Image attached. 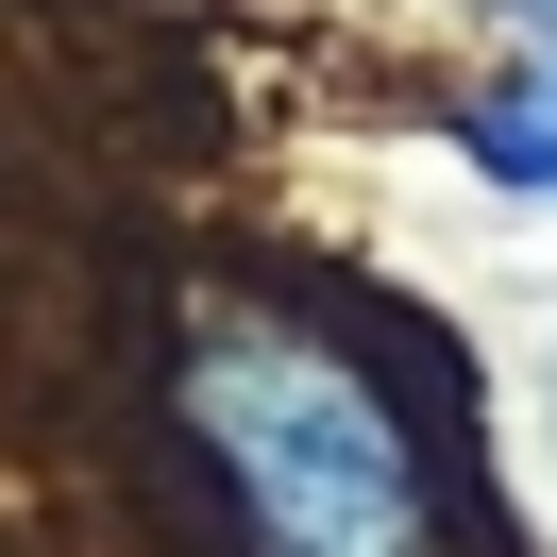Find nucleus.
<instances>
[{
	"mask_svg": "<svg viewBox=\"0 0 557 557\" xmlns=\"http://www.w3.org/2000/svg\"><path fill=\"white\" fill-rule=\"evenodd\" d=\"M186 440L220 456L253 557H440V490H422L406 406L321 321H203Z\"/></svg>",
	"mask_w": 557,
	"mask_h": 557,
	"instance_id": "nucleus-1",
	"label": "nucleus"
},
{
	"mask_svg": "<svg viewBox=\"0 0 557 557\" xmlns=\"http://www.w3.org/2000/svg\"><path fill=\"white\" fill-rule=\"evenodd\" d=\"M456 152H473L490 186H523V203H557V35L523 51V69H490V85H473Z\"/></svg>",
	"mask_w": 557,
	"mask_h": 557,
	"instance_id": "nucleus-2",
	"label": "nucleus"
}]
</instances>
